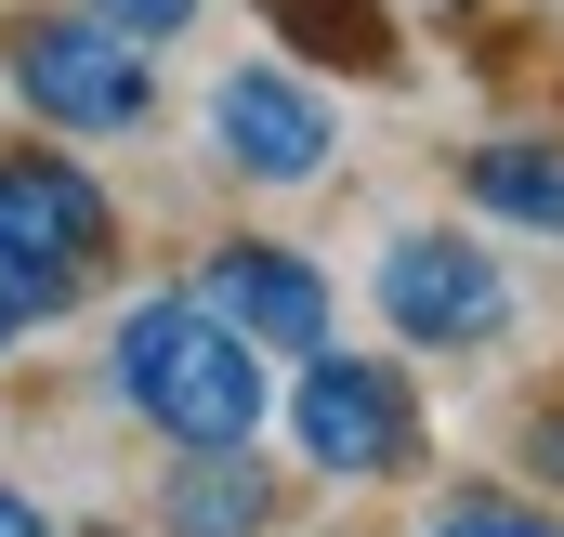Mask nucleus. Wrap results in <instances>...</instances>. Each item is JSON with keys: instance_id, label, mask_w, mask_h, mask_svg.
<instances>
[{"instance_id": "nucleus-1", "label": "nucleus", "mask_w": 564, "mask_h": 537, "mask_svg": "<svg viewBox=\"0 0 564 537\" xmlns=\"http://www.w3.org/2000/svg\"><path fill=\"white\" fill-rule=\"evenodd\" d=\"M106 394L132 406L158 446H263V341H237L197 288H144L132 315L106 328Z\"/></svg>"}, {"instance_id": "nucleus-2", "label": "nucleus", "mask_w": 564, "mask_h": 537, "mask_svg": "<svg viewBox=\"0 0 564 537\" xmlns=\"http://www.w3.org/2000/svg\"><path fill=\"white\" fill-rule=\"evenodd\" d=\"M0 79H13V106L40 119L53 144H119V132H158V66H144V40H119L106 13H13L0 26Z\"/></svg>"}, {"instance_id": "nucleus-3", "label": "nucleus", "mask_w": 564, "mask_h": 537, "mask_svg": "<svg viewBox=\"0 0 564 537\" xmlns=\"http://www.w3.org/2000/svg\"><path fill=\"white\" fill-rule=\"evenodd\" d=\"M106 250H119L106 184H93L66 144H13V157H0V288H13V315H26V328L79 315L93 275H106Z\"/></svg>"}, {"instance_id": "nucleus-4", "label": "nucleus", "mask_w": 564, "mask_h": 537, "mask_svg": "<svg viewBox=\"0 0 564 537\" xmlns=\"http://www.w3.org/2000/svg\"><path fill=\"white\" fill-rule=\"evenodd\" d=\"M289 446H302V472H328V485H394L408 459H421V381L394 368V354H341V341H315L302 368H289Z\"/></svg>"}, {"instance_id": "nucleus-5", "label": "nucleus", "mask_w": 564, "mask_h": 537, "mask_svg": "<svg viewBox=\"0 0 564 537\" xmlns=\"http://www.w3.org/2000/svg\"><path fill=\"white\" fill-rule=\"evenodd\" d=\"M368 288H381V328H394L408 354H486V341L512 328V275H499V250H486L473 223L394 237Z\"/></svg>"}, {"instance_id": "nucleus-6", "label": "nucleus", "mask_w": 564, "mask_h": 537, "mask_svg": "<svg viewBox=\"0 0 564 537\" xmlns=\"http://www.w3.org/2000/svg\"><path fill=\"white\" fill-rule=\"evenodd\" d=\"M210 157L237 184H315L341 157V119H328V92L302 66H224L210 79Z\"/></svg>"}, {"instance_id": "nucleus-7", "label": "nucleus", "mask_w": 564, "mask_h": 537, "mask_svg": "<svg viewBox=\"0 0 564 537\" xmlns=\"http://www.w3.org/2000/svg\"><path fill=\"white\" fill-rule=\"evenodd\" d=\"M184 288H197L237 341L289 354V368H302V354L328 341V315H341V302H328V275L302 263V250H276V237H224V250H197V275H184Z\"/></svg>"}, {"instance_id": "nucleus-8", "label": "nucleus", "mask_w": 564, "mask_h": 537, "mask_svg": "<svg viewBox=\"0 0 564 537\" xmlns=\"http://www.w3.org/2000/svg\"><path fill=\"white\" fill-rule=\"evenodd\" d=\"M289 485L263 472V446H171L158 472V537H276Z\"/></svg>"}, {"instance_id": "nucleus-9", "label": "nucleus", "mask_w": 564, "mask_h": 537, "mask_svg": "<svg viewBox=\"0 0 564 537\" xmlns=\"http://www.w3.org/2000/svg\"><path fill=\"white\" fill-rule=\"evenodd\" d=\"M459 197H473L486 223L564 237V144H473V157H459Z\"/></svg>"}, {"instance_id": "nucleus-10", "label": "nucleus", "mask_w": 564, "mask_h": 537, "mask_svg": "<svg viewBox=\"0 0 564 537\" xmlns=\"http://www.w3.org/2000/svg\"><path fill=\"white\" fill-rule=\"evenodd\" d=\"M289 40H315V53H341V66H394V40L368 26V0H263Z\"/></svg>"}, {"instance_id": "nucleus-11", "label": "nucleus", "mask_w": 564, "mask_h": 537, "mask_svg": "<svg viewBox=\"0 0 564 537\" xmlns=\"http://www.w3.org/2000/svg\"><path fill=\"white\" fill-rule=\"evenodd\" d=\"M421 537H564V512H539V498H512V485H473V498H446Z\"/></svg>"}, {"instance_id": "nucleus-12", "label": "nucleus", "mask_w": 564, "mask_h": 537, "mask_svg": "<svg viewBox=\"0 0 564 537\" xmlns=\"http://www.w3.org/2000/svg\"><path fill=\"white\" fill-rule=\"evenodd\" d=\"M79 13H106V26H119V40H144V53L197 26V0H79Z\"/></svg>"}, {"instance_id": "nucleus-13", "label": "nucleus", "mask_w": 564, "mask_h": 537, "mask_svg": "<svg viewBox=\"0 0 564 537\" xmlns=\"http://www.w3.org/2000/svg\"><path fill=\"white\" fill-rule=\"evenodd\" d=\"M0 537H53V512H40L26 485H0Z\"/></svg>"}, {"instance_id": "nucleus-14", "label": "nucleus", "mask_w": 564, "mask_h": 537, "mask_svg": "<svg viewBox=\"0 0 564 537\" xmlns=\"http://www.w3.org/2000/svg\"><path fill=\"white\" fill-rule=\"evenodd\" d=\"M525 459H539V472L564 485V406H539V432H525Z\"/></svg>"}, {"instance_id": "nucleus-15", "label": "nucleus", "mask_w": 564, "mask_h": 537, "mask_svg": "<svg viewBox=\"0 0 564 537\" xmlns=\"http://www.w3.org/2000/svg\"><path fill=\"white\" fill-rule=\"evenodd\" d=\"M13 341H26V315H13V288H0V354H13Z\"/></svg>"}, {"instance_id": "nucleus-16", "label": "nucleus", "mask_w": 564, "mask_h": 537, "mask_svg": "<svg viewBox=\"0 0 564 537\" xmlns=\"http://www.w3.org/2000/svg\"><path fill=\"white\" fill-rule=\"evenodd\" d=\"M79 537H119V525H79Z\"/></svg>"}]
</instances>
